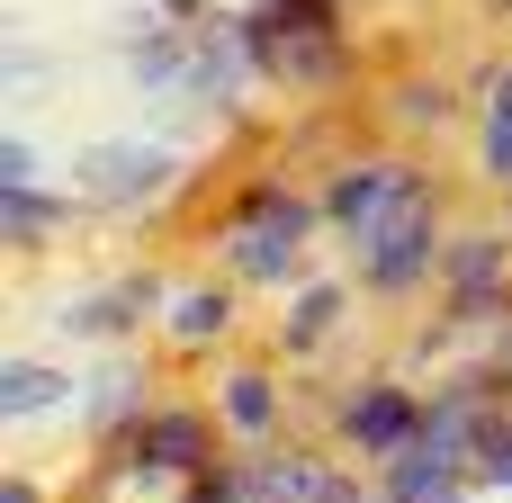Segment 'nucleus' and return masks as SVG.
<instances>
[{
	"instance_id": "1",
	"label": "nucleus",
	"mask_w": 512,
	"mask_h": 503,
	"mask_svg": "<svg viewBox=\"0 0 512 503\" xmlns=\"http://www.w3.org/2000/svg\"><path fill=\"white\" fill-rule=\"evenodd\" d=\"M243 45H252L279 81H306V90L342 81V9H333V0H261L252 27H243Z\"/></svg>"
},
{
	"instance_id": "2",
	"label": "nucleus",
	"mask_w": 512,
	"mask_h": 503,
	"mask_svg": "<svg viewBox=\"0 0 512 503\" xmlns=\"http://www.w3.org/2000/svg\"><path fill=\"white\" fill-rule=\"evenodd\" d=\"M360 252H369V288H414L423 279V261H432V198H423V180L360 234Z\"/></svg>"
},
{
	"instance_id": "3",
	"label": "nucleus",
	"mask_w": 512,
	"mask_h": 503,
	"mask_svg": "<svg viewBox=\"0 0 512 503\" xmlns=\"http://www.w3.org/2000/svg\"><path fill=\"white\" fill-rule=\"evenodd\" d=\"M405 189H414V171H405V162H369V171H342V180H333L324 216H333V225H351V234H369Z\"/></svg>"
},
{
	"instance_id": "4",
	"label": "nucleus",
	"mask_w": 512,
	"mask_h": 503,
	"mask_svg": "<svg viewBox=\"0 0 512 503\" xmlns=\"http://www.w3.org/2000/svg\"><path fill=\"white\" fill-rule=\"evenodd\" d=\"M243 225H252V234H234V252H243V270H261V279H270V270L297 252L306 207H288V198H252V207H243Z\"/></svg>"
},
{
	"instance_id": "5",
	"label": "nucleus",
	"mask_w": 512,
	"mask_h": 503,
	"mask_svg": "<svg viewBox=\"0 0 512 503\" xmlns=\"http://www.w3.org/2000/svg\"><path fill=\"white\" fill-rule=\"evenodd\" d=\"M351 441L360 450H405V441H423V405L414 396H396V387H369V396H351Z\"/></svg>"
},
{
	"instance_id": "6",
	"label": "nucleus",
	"mask_w": 512,
	"mask_h": 503,
	"mask_svg": "<svg viewBox=\"0 0 512 503\" xmlns=\"http://www.w3.org/2000/svg\"><path fill=\"white\" fill-rule=\"evenodd\" d=\"M135 468H207V423L198 414H162L135 432Z\"/></svg>"
},
{
	"instance_id": "7",
	"label": "nucleus",
	"mask_w": 512,
	"mask_h": 503,
	"mask_svg": "<svg viewBox=\"0 0 512 503\" xmlns=\"http://www.w3.org/2000/svg\"><path fill=\"white\" fill-rule=\"evenodd\" d=\"M162 171H171L162 153H135V162H126V153H99V162H90V189H99V198H135V189H153Z\"/></svg>"
},
{
	"instance_id": "8",
	"label": "nucleus",
	"mask_w": 512,
	"mask_h": 503,
	"mask_svg": "<svg viewBox=\"0 0 512 503\" xmlns=\"http://www.w3.org/2000/svg\"><path fill=\"white\" fill-rule=\"evenodd\" d=\"M225 423H234V432H270V378H261V369H243V378L225 387Z\"/></svg>"
},
{
	"instance_id": "9",
	"label": "nucleus",
	"mask_w": 512,
	"mask_h": 503,
	"mask_svg": "<svg viewBox=\"0 0 512 503\" xmlns=\"http://www.w3.org/2000/svg\"><path fill=\"white\" fill-rule=\"evenodd\" d=\"M486 171L512 180V72H495V108H486Z\"/></svg>"
},
{
	"instance_id": "10",
	"label": "nucleus",
	"mask_w": 512,
	"mask_h": 503,
	"mask_svg": "<svg viewBox=\"0 0 512 503\" xmlns=\"http://www.w3.org/2000/svg\"><path fill=\"white\" fill-rule=\"evenodd\" d=\"M270 503H342V486H333L324 468H279V477H270Z\"/></svg>"
},
{
	"instance_id": "11",
	"label": "nucleus",
	"mask_w": 512,
	"mask_h": 503,
	"mask_svg": "<svg viewBox=\"0 0 512 503\" xmlns=\"http://www.w3.org/2000/svg\"><path fill=\"white\" fill-rule=\"evenodd\" d=\"M504 279V261H495V243H468L459 252V306H486V288Z\"/></svg>"
},
{
	"instance_id": "12",
	"label": "nucleus",
	"mask_w": 512,
	"mask_h": 503,
	"mask_svg": "<svg viewBox=\"0 0 512 503\" xmlns=\"http://www.w3.org/2000/svg\"><path fill=\"white\" fill-rule=\"evenodd\" d=\"M468 468H477V477H512V423H486V432H477Z\"/></svg>"
},
{
	"instance_id": "13",
	"label": "nucleus",
	"mask_w": 512,
	"mask_h": 503,
	"mask_svg": "<svg viewBox=\"0 0 512 503\" xmlns=\"http://www.w3.org/2000/svg\"><path fill=\"white\" fill-rule=\"evenodd\" d=\"M333 306H342V288H306V306L288 315V342H315V333L333 324Z\"/></svg>"
},
{
	"instance_id": "14",
	"label": "nucleus",
	"mask_w": 512,
	"mask_h": 503,
	"mask_svg": "<svg viewBox=\"0 0 512 503\" xmlns=\"http://www.w3.org/2000/svg\"><path fill=\"white\" fill-rule=\"evenodd\" d=\"M45 396H63V378H36V369H9V387H0V405H9V414H36Z\"/></svg>"
},
{
	"instance_id": "15",
	"label": "nucleus",
	"mask_w": 512,
	"mask_h": 503,
	"mask_svg": "<svg viewBox=\"0 0 512 503\" xmlns=\"http://www.w3.org/2000/svg\"><path fill=\"white\" fill-rule=\"evenodd\" d=\"M144 297H153V288H144V279H135V288H117V297H108V306H81V315H72V324H90V333H108V324H126V315H135V306H144Z\"/></svg>"
},
{
	"instance_id": "16",
	"label": "nucleus",
	"mask_w": 512,
	"mask_h": 503,
	"mask_svg": "<svg viewBox=\"0 0 512 503\" xmlns=\"http://www.w3.org/2000/svg\"><path fill=\"white\" fill-rule=\"evenodd\" d=\"M171 324L198 342V333H216V324H225V297H216V288H198V297H180V315H171Z\"/></svg>"
},
{
	"instance_id": "17",
	"label": "nucleus",
	"mask_w": 512,
	"mask_h": 503,
	"mask_svg": "<svg viewBox=\"0 0 512 503\" xmlns=\"http://www.w3.org/2000/svg\"><path fill=\"white\" fill-rule=\"evenodd\" d=\"M9 234H18V243L45 234V198H36V189H9Z\"/></svg>"
},
{
	"instance_id": "18",
	"label": "nucleus",
	"mask_w": 512,
	"mask_h": 503,
	"mask_svg": "<svg viewBox=\"0 0 512 503\" xmlns=\"http://www.w3.org/2000/svg\"><path fill=\"white\" fill-rule=\"evenodd\" d=\"M189 503H234V486H225V477H198V486H189Z\"/></svg>"
},
{
	"instance_id": "19",
	"label": "nucleus",
	"mask_w": 512,
	"mask_h": 503,
	"mask_svg": "<svg viewBox=\"0 0 512 503\" xmlns=\"http://www.w3.org/2000/svg\"><path fill=\"white\" fill-rule=\"evenodd\" d=\"M0 503H36V495H27V486H9V495H0Z\"/></svg>"
}]
</instances>
